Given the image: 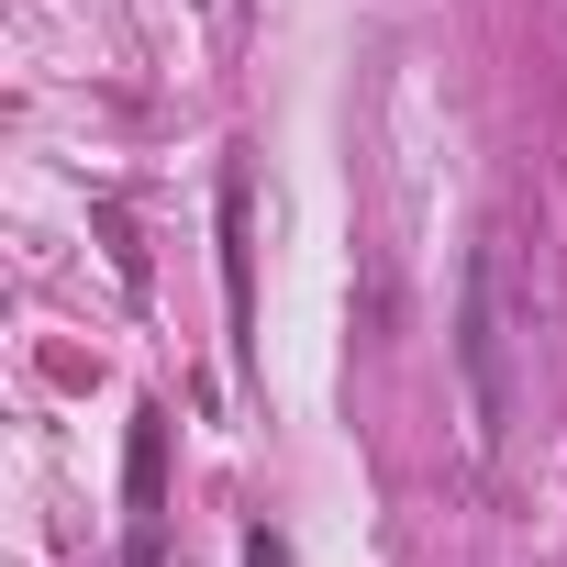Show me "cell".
<instances>
[{
	"mask_svg": "<svg viewBox=\"0 0 567 567\" xmlns=\"http://www.w3.org/2000/svg\"><path fill=\"white\" fill-rule=\"evenodd\" d=\"M456 357H467V434L501 445L512 434V357H523V278H512V234L489 223L467 256V301H456Z\"/></svg>",
	"mask_w": 567,
	"mask_h": 567,
	"instance_id": "1",
	"label": "cell"
},
{
	"mask_svg": "<svg viewBox=\"0 0 567 567\" xmlns=\"http://www.w3.org/2000/svg\"><path fill=\"white\" fill-rule=\"evenodd\" d=\"M245 567H290V545H278V534L256 523V534H245Z\"/></svg>",
	"mask_w": 567,
	"mask_h": 567,
	"instance_id": "3",
	"label": "cell"
},
{
	"mask_svg": "<svg viewBox=\"0 0 567 567\" xmlns=\"http://www.w3.org/2000/svg\"><path fill=\"white\" fill-rule=\"evenodd\" d=\"M156 467H167V412H134V456H123V545L134 567H156Z\"/></svg>",
	"mask_w": 567,
	"mask_h": 567,
	"instance_id": "2",
	"label": "cell"
}]
</instances>
